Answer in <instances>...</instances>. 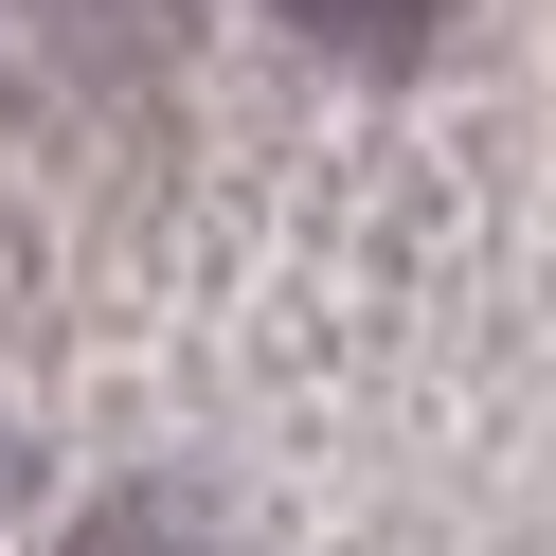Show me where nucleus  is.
I'll use <instances>...</instances> for the list:
<instances>
[{"mask_svg": "<svg viewBox=\"0 0 556 556\" xmlns=\"http://www.w3.org/2000/svg\"><path fill=\"white\" fill-rule=\"evenodd\" d=\"M288 18H305L324 54H413V37L448 18V0H288Z\"/></svg>", "mask_w": 556, "mask_h": 556, "instance_id": "nucleus-1", "label": "nucleus"}, {"mask_svg": "<svg viewBox=\"0 0 556 556\" xmlns=\"http://www.w3.org/2000/svg\"><path fill=\"white\" fill-rule=\"evenodd\" d=\"M90 556H198V539H180V520H109Z\"/></svg>", "mask_w": 556, "mask_h": 556, "instance_id": "nucleus-2", "label": "nucleus"}]
</instances>
